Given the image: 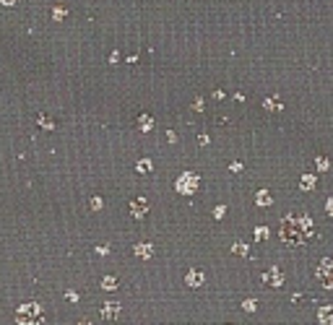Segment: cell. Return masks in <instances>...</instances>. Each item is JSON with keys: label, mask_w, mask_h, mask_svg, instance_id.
<instances>
[{"label": "cell", "mask_w": 333, "mask_h": 325, "mask_svg": "<svg viewBox=\"0 0 333 325\" xmlns=\"http://www.w3.org/2000/svg\"><path fill=\"white\" fill-rule=\"evenodd\" d=\"M278 237L281 242L292 247H299V245H307L310 239L315 237V224L313 218L305 216V214H289L278 226Z\"/></svg>", "instance_id": "6da1fadb"}, {"label": "cell", "mask_w": 333, "mask_h": 325, "mask_svg": "<svg viewBox=\"0 0 333 325\" xmlns=\"http://www.w3.org/2000/svg\"><path fill=\"white\" fill-rule=\"evenodd\" d=\"M16 323H21V325H39V323H44V309L37 305V302H26V305L18 307Z\"/></svg>", "instance_id": "7a4b0ae2"}, {"label": "cell", "mask_w": 333, "mask_h": 325, "mask_svg": "<svg viewBox=\"0 0 333 325\" xmlns=\"http://www.w3.org/2000/svg\"><path fill=\"white\" fill-rule=\"evenodd\" d=\"M175 187H177V193H183V195L198 193V175H193V172H185V175H180V180L175 182Z\"/></svg>", "instance_id": "3957f363"}, {"label": "cell", "mask_w": 333, "mask_h": 325, "mask_svg": "<svg viewBox=\"0 0 333 325\" xmlns=\"http://www.w3.org/2000/svg\"><path fill=\"white\" fill-rule=\"evenodd\" d=\"M317 278L323 281L325 289H333V258L320 260V266H317Z\"/></svg>", "instance_id": "277c9868"}, {"label": "cell", "mask_w": 333, "mask_h": 325, "mask_svg": "<svg viewBox=\"0 0 333 325\" xmlns=\"http://www.w3.org/2000/svg\"><path fill=\"white\" fill-rule=\"evenodd\" d=\"M263 284L271 286V289H276V286H281L284 284V273L278 268H268V271H263Z\"/></svg>", "instance_id": "5b68a950"}, {"label": "cell", "mask_w": 333, "mask_h": 325, "mask_svg": "<svg viewBox=\"0 0 333 325\" xmlns=\"http://www.w3.org/2000/svg\"><path fill=\"white\" fill-rule=\"evenodd\" d=\"M130 214L135 216V218H143L148 214V200L146 198H135V200H130Z\"/></svg>", "instance_id": "8992f818"}, {"label": "cell", "mask_w": 333, "mask_h": 325, "mask_svg": "<svg viewBox=\"0 0 333 325\" xmlns=\"http://www.w3.org/2000/svg\"><path fill=\"white\" fill-rule=\"evenodd\" d=\"M117 315H120V307L115 305V302H107V305L102 307V317H104V320H115Z\"/></svg>", "instance_id": "52a82bcc"}, {"label": "cell", "mask_w": 333, "mask_h": 325, "mask_svg": "<svg viewBox=\"0 0 333 325\" xmlns=\"http://www.w3.org/2000/svg\"><path fill=\"white\" fill-rule=\"evenodd\" d=\"M317 320H320L323 325H331L333 323V307H320V312H317Z\"/></svg>", "instance_id": "ba28073f"}, {"label": "cell", "mask_w": 333, "mask_h": 325, "mask_svg": "<svg viewBox=\"0 0 333 325\" xmlns=\"http://www.w3.org/2000/svg\"><path fill=\"white\" fill-rule=\"evenodd\" d=\"M185 281H187V286H193V289H195V286L203 284V273H201V271H190V273L185 276Z\"/></svg>", "instance_id": "9c48e42d"}, {"label": "cell", "mask_w": 333, "mask_h": 325, "mask_svg": "<svg viewBox=\"0 0 333 325\" xmlns=\"http://www.w3.org/2000/svg\"><path fill=\"white\" fill-rule=\"evenodd\" d=\"M135 255H138V258H151V255H154V247H151L148 242H143V245H135Z\"/></svg>", "instance_id": "30bf717a"}, {"label": "cell", "mask_w": 333, "mask_h": 325, "mask_svg": "<svg viewBox=\"0 0 333 325\" xmlns=\"http://www.w3.org/2000/svg\"><path fill=\"white\" fill-rule=\"evenodd\" d=\"M299 187H302V190H313V187H315V177L313 175H305V177L299 180Z\"/></svg>", "instance_id": "8fae6325"}, {"label": "cell", "mask_w": 333, "mask_h": 325, "mask_svg": "<svg viewBox=\"0 0 333 325\" xmlns=\"http://www.w3.org/2000/svg\"><path fill=\"white\" fill-rule=\"evenodd\" d=\"M258 206H271V195H268L266 190L258 193Z\"/></svg>", "instance_id": "7c38bea8"}, {"label": "cell", "mask_w": 333, "mask_h": 325, "mask_svg": "<svg viewBox=\"0 0 333 325\" xmlns=\"http://www.w3.org/2000/svg\"><path fill=\"white\" fill-rule=\"evenodd\" d=\"M138 125H141V130H148V127H151V117H148V115H141Z\"/></svg>", "instance_id": "4fadbf2b"}, {"label": "cell", "mask_w": 333, "mask_h": 325, "mask_svg": "<svg viewBox=\"0 0 333 325\" xmlns=\"http://www.w3.org/2000/svg\"><path fill=\"white\" fill-rule=\"evenodd\" d=\"M317 169H331V162H328V159H325V156H317Z\"/></svg>", "instance_id": "5bb4252c"}, {"label": "cell", "mask_w": 333, "mask_h": 325, "mask_svg": "<svg viewBox=\"0 0 333 325\" xmlns=\"http://www.w3.org/2000/svg\"><path fill=\"white\" fill-rule=\"evenodd\" d=\"M102 286H104V289H117V281H115L112 276H107V278L102 281Z\"/></svg>", "instance_id": "9a60e30c"}, {"label": "cell", "mask_w": 333, "mask_h": 325, "mask_svg": "<svg viewBox=\"0 0 333 325\" xmlns=\"http://www.w3.org/2000/svg\"><path fill=\"white\" fill-rule=\"evenodd\" d=\"M138 172H151V162H148V159L138 162Z\"/></svg>", "instance_id": "2e32d148"}, {"label": "cell", "mask_w": 333, "mask_h": 325, "mask_svg": "<svg viewBox=\"0 0 333 325\" xmlns=\"http://www.w3.org/2000/svg\"><path fill=\"white\" fill-rule=\"evenodd\" d=\"M255 237H258V239H266V237H268V229H266V226H258V229H255Z\"/></svg>", "instance_id": "e0dca14e"}, {"label": "cell", "mask_w": 333, "mask_h": 325, "mask_svg": "<svg viewBox=\"0 0 333 325\" xmlns=\"http://www.w3.org/2000/svg\"><path fill=\"white\" fill-rule=\"evenodd\" d=\"M232 250L237 253V255H247V245H234Z\"/></svg>", "instance_id": "ac0fdd59"}, {"label": "cell", "mask_w": 333, "mask_h": 325, "mask_svg": "<svg viewBox=\"0 0 333 325\" xmlns=\"http://www.w3.org/2000/svg\"><path fill=\"white\" fill-rule=\"evenodd\" d=\"M266 109H281V104H278L276 99H268L266 102Z\"/></svg>", "instance_id": "d6986e66"}, {"label": "cell", "mask_w": 333, "mask_h": 325, "mask_svg": "<svg viewBox=\"0 0 333 325\" xmlns=\"http://www.w3.org/2000/svg\"><path fill=\"white\" fill-rule=\"evenodd\" d=\"M39 125H42V127H47V130H50V127H55V123H50V120L44 117V115L39 117Z\"/></svg>", "instance_id": "ffe728a7"}, {"label": "cell", "mask_w": 333, "mask_h": 325, "mask_svg": "<svg viewBox=\"0 0 333 325\" xmlns=\"http://www.w3.org/2000/svg\"><path fill=\"white\" fill-rule=\"evenodd\" d=\"M52 13H55V18H57V21H60V18H65V8H55Z\"/></svg>", "instance_id": "44dd1931"}, {"label": "cell", "mask_w": 333, "mask_h": 325, "mask_svg": "<svg viewBox=\"0 0 333 325\" xmlns=\"http://www.w3.org/2000/svg\"><path fill=\"white\" fill-rule=\"evenodd\" d=\"M92 208L99 211V208H102V198H92Z\"/></svg>", "instance_id": "7402d4cb"}, {"label": "cell", "mask_w": 333, "mask_h": 325, "mask_svg": "<svg viewBox=\"0 0 333 325\" xmlns=\"http://www.w3.org/2000/svg\"><path fill=\"white\" fill-rule=\"evenodd\" d=\"M245 309H247V312H253V309H255V299H247L245 302Z\"/></svg>", "instance_id": "603a6c76"}, {"label": "cell", "mask_w": 333, "mask_h": 325, "mask_svg": "<svg viewBox=\"0 0 333 325\" xmlns=\"http://www.w3.org/2000/svg\"><path fill=\"white\" fill-rule=\"evenodd\" d=\"M224 214H226V208H224V206H219V208L214 211V216H216V218H222Z\"/></svg>", "instance_id": "cb8c5ba5"}, {"label": "cell", "mask_w": 333, "mask_h": 325, "mask_svg": "<svg viewBox=\"0 0 333 325\" xmlns=\"http://www.w3.org/2000/svg\"><path fill=\"white\" fill-rule=\"evenodd\" d=\"M3 5H13V3H18V0H0Z\"/></svg>", "instance_id": "d4e9b609"}, {"label": "cell", "mask_w": 333, "mask_h": 325, "mask_svg": "<svg viewBox=\"0 0 333 325\" xmlns=\"http://www.w3.org/2000/svg\"><path fill=\"white\" fill-rule=\"evenodd\" d=\"M328 214H331V216H333V198H331V200H328Z\"/></svg>", "instance_id": "484cf974"}]
</instances>
